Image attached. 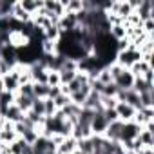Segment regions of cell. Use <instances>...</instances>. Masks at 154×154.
Listing matches in <instances>:
<instances>
[{
    "label": "cell",
    "mask_w": 154,
    "mask_h": 154,
    "mask_svg": "<svg viewBox=\"0 0 154 154\" xmlns=\"http://www.w3.org/2000/svg\"><path fill=\"white\" fill-rule=\"evenodd\" d=\"M138 60H141V54H140V51L136 49V47H132V45H129L125 51H120V53H116V58H114V62L118 63V65H122L123 69H129L134 62H138Z\"/></svg>",
    "instance_id": "obj_1"
},
{
    "label": "cell",
    "mask_w": 154,
    "mask_h": 154,
    "mask_svg": "<svg viewBox=\"0 0 154 154\" xmlns=\"http://www.w3.org/2000/svg\"><path fill=\"white\" fill-rule=\"evenodd\" d=\"M109 122L103 116V111H94L93 112V120H91V132L96 136H103L105 129H107Z\"/></svg>",
    "instance_id": "obj_2"
},
{
    "label": "cell",
    "mask_w": 154,
    "mask_h": 154,
    "mask_svg": "<svg viewBox=\"0 0 154 154\" xmlns=\"http://www.w3.org/2000/svg\"><path fill=\"white\" fill-rule=\"evenodd\" d=\"M134 13L140 17L141 22H145L149 18H154V4L150 2V0H140L136 9H134Z\"/></svg>",
    "instance_id": "obj_3"
},
{
    "label": "cell",
    "mask_w": 154,
    "mask_h": 154,
    "mask_svg": "<svg viewBox=\"0 0 154 154\" xmlns=\"http://www.w3.org/2000/svg\"><path fill=\"white\" fill-rule=\"evenodd\" d=\"M114 111H116L118 120H120V122H123V123L132 122V118H134V114H136V109H134V107H131V105H129V103H125V102H118V103H116V107H114Z\"/></svg>",
    "instance_id": "obj_4"
},
{
    "label": "cell",
    "mask_w": 154,
    "mask_h": 154,
    "mask_svg": "<svg viewBox=\"0 0 154 154\" xmlns=\"http://www.w3.org/2000/svg\"><path fill=\"white\" fill-rule=\"evenodd\" d=\"M140 131H141V127H138L134 122L123 123V127H122V136H120V143H129V141H132L134 138H138Z\"/></svg>",
    "instance_id": "obj_5"
},
{
    "label": "cell",
    "mask_w": 154,
    "mask_h": 154,
    "mask_svg": "<svg viewBox=\"0 0 154 154\" xmlns=\"http://www.w3.org/2000/svg\"><path fill=\"white\" fill-rule=\"evenodd\" d=\"M2 82H4V91L13 93V94L18 93V89H20V82H18V74H17L15 69H11L8 74L2 76Z\"/></svg>",
    "instance_id": "obj_6"
},
{
    "label": "cell",
    "mask_w": 154,
    "mask_h": 154,
    "mask_svg": "<svg viewBox=\"0 0 154 154\" xmlns=\"http://www.w3.org/2000/svg\"><path fill=\"white\" fill-rule=\"evenodd\" d=\"M132 84H134V76L129 69H123L120 72V76L114 80V85L120 89V91H131L132 89Z\"/></svg>",
    "instance_id": "obj_7"
},
{
    "label": "cell",
    "mask_w": 154,
    "mask_h": 154,
    "mask_svg": "<svg viewBox=\"0 0 154 154\" xmlns=\"http://www.w3.org/2000/svg\"><path fill=\"white\" fill-rule=\"evenodd\" d=\"M122 127H123V122H112L107 125L105 132H103V138L112 141V143H120V136H122Z\"/></svg>",
    "instance_id": "obj_8"
},
{
    "label": "cell",
    "mask_w": 154,
    "mask_h": 154,
    "mask_svg": "<svg viewBox=\"0 0 154 154\" xmlns=\"http://www.w3.org/2000/svg\"><path fill=\"white\" fill-rule=\"evenodd\" d=\"M44 8H45L56 20H60V17L65 15V9H63L62 0H44ZM56 24H58V22H56Z\"/></svg>",
    "instance_id": "obj_9"
},
{
    "label": "cell",
    "mask_w": 154,
    "mask_h": 154,
    "mask_svg": "<svg viewBox=\"0 0 154 154\" xmlns=\"http://www.w3.org/2000/svg\"><path fill=\"white\" fill-rule=\"evenodd\" d=\"M89 93H91V85L87 84V85H84L80 91H76V93L69 94V98H71V103L78 105V107H84V103H85V100H87Z\"/></svg>",
    "instance_id": "obj_10"
},
{
    "label": "cell",
    "mask_w": 154,
    "mask_h": 154,
    "mask_svg": "<svg viewBox=\"0 0 154 154\" xmlns=\"http://www.w3.org/2000/svg\"><path fill=\"white\" fill-rule=\"evenodd\" d=\"M18 4H20V8L27 13V15H36L38 13V9L44 6V0H18Z\"/></svg>",
    "instance_id": "obj_11"
},
{
    "label": "cell",
    "mask_w": 154,
    "mask_h": 154,
    "mask_svg": "<svg viewBox=\"0 0 154 154\" xmlns=\"http://www.w3.org/2000/svg\"><path fill=\"white\" fill-rule=\"evenodd\" d=\"M62 4L67 15H78L84 11V0H62Z\"/></svg>",
    "instance_id": "obj_12"
},
{
    "label": "cell",
    "mask_w": 154,
    "mask_h": 154,
    "mask_svg": "<svg viewBox=\"0 0 154 154\" xmlns=\"http://www.w3.org/2000/svg\"><path fill=\"white\" fill-rule=\"evenodd\" d=\"M6 122H11V123H18V122H22V118H24V112L13 103V105H9L8 107V111L4 112V116H2Z\"/></svg>",
    "instance_id": "obj_13"
},
{
    "label": "cell",
    "mask_w": 154,
    "mask_h": 154,
    "mask_svg": "<svg viewBox=\"0 0 154 154\" xmlns=\"http://www.w3.org/2000/svg\"><path fill=\"white\" fill-rule=\"evenodd\" d=\"M76 150V140L72 136H67L58 147H56V154H72Z\"/></svg>",
    "instance_id": "obj_14"
},
{
    "label": "cell",
    "mask_w": 154,
    "mask_h": 154,
    "mask_svg": "<svg viewBox=\"0 0 154 154\" xmlns=\"http://www.w3.org/2000/svg\"><path fill=\"white\" fill-rule=\"evenodd\" d=\"M132 91L138 93V94H141V93H150V91H154V84H147L141 76H136V78H134V84H132Z\"/></svg>",
    "instance_id": "obj_15"
},
{
    "label": "cell",
    "mask_w": 154,
    "mask_h": 154,
    "mask_svg": "<svg viewBox=\"0 0 154 154\" xmlns=\"http://www.w3.org/2000/svg\"><path fill=\"white\" fill-rule=\"evenodd\" d=\"M149 69H152V63H147V62H143V60H138V62H134V63L129 67V71L132 72L134 78H136V76H143Z\"/></svg>",
    "instance_id": "obj_16"
},
{
    "label": "cell",
    "mask_w": 154,
    "mask_h": 154,
    "mask_svg": "<svg viewBox=\"0 0 154 154\" xmlns=\"http://www.w3.org/2000/svg\"><path fill=\"white\" fill-rule=\"evenodd\" d=\"M62 36V31L58 29V26H49L47 29L42 31V40H47V42H58Z\"/></svg>",
    "instance_id": "obj_17"
},
{
    "label": "cell",
    "mask_w": 154,
    "mask_h": 154,
    "mask_svg": "<svg viewBox=\"0 0 154 154\" xmlns=\"http://www.w3.org/2000/svg\"><path fill=\"white\" fill-rule=\"evenodd\" d=\"M13 103H15V94L13 93H8V91L0 93V116H4L8 107L13 105Z\"/></svg>",
    "instance_id": "obj_18"
},
{
    "label": "cell",
    "mask_w": 154,
    "mask_h": 154,
    "mask_svg": "<svg viewBox=\"0 0 154 154\" xmlns=\"http://www.w3.org/2000/svg\"><path fill=\"white\" fill-rule=\"evenodd\" d=\"M49 91H51V87L47 84H33V94L38 100H47L49 98Z\"/></svg>",
    "instance_id": "obj_19"
},
{
    "label": "cell",
    "mask_w": 154,
    "mask_h": 154,
    "mask_svg": "<svg viewBox=\"0 0 154 154\" xmlns=\"http://www.w3.org/2000/svg\"><path fill=\"white\" fill-rule=\"evenodd\" d=\"M33 100H35V98H26V96H22V94H15V105H17L24 114H26L27 111H31Z\"/></svg>",
    "instance_id": "obj_20"
},
{
    "label": "cell",
    "mask_w": 154,
    "mask_h": 154,
    "mask_svg": "<svg viewBox=\"0 0 154 154\" xmlns=\"http://www.w3.org/2000/svg\"><path fill=\"white\" fill-rule=\"evenodd\" d=\"M76 150H80L84 154H93V140H91V136L84 138V140H76Z\"/></svg>",
    "instance_id": "obj_21"
},
{
    "label": "cell",
    "mask_w": 154,
    "mask_h": 154,
    "mask_svg": "<svg viewBox=\"0 0 154 154\" xmlns=\"http://www.w3.org/2000/svg\"><path fill=\"white\" fill-rule=\"evenodd\" d=\"M109 35L118 42V40H122V38H127L125 36V26L123 24H118V26H111L109 27Z\"/></svg>",
    "instance_id": "obj_22"
},
{
    "label": "cell",
    "mask_w": 154,
    "mask_h": 154,
    "mask_svg": "<svg viewBox=\"0 0 154 154\" xmlns=\"http://www.w3.org/2000/svg\"><path fill=\"white\" fill-rule=\"evenodd\" d=\"M58 72H60V85H67L76 78L78 71H58Z\"/></svg>",
    "instance_id": "obj_23"
},
{
    "label": "cell",
    "mask_w": 154,
    "mask_h": 154,
    "mask_svg": "<svg viewBox=\"0 0 154 154\" xmlns=\"http://www.w3.org/2000/svg\"><path fill=\"white\" fill-rule=\"evenodd\" d=\"M118 93H120V89H118V87L114 85V82H111V84L103 85L102 96H105V98H116V96H118Z\"/></svg>",
    "instance_id": "obj_24"
},
{
    "label": "cell",
    "mask_w": 154,
    "mask_h": 154,
    "mask_svg": "<svg viewBox=\"0 0 154 154\" xmlns=\"http://www.w3.org/2000/svg\"><path fill=\"white\" fill-rule=\"evenodd\" d=\"M140 103H141L143 109H145V107H154V91H150V93H141V94H140Z\"/></svg>",
    "instance_id": "obj_25"
},
{
    "label": "cell",
    "mask_w": 154,
    "mask_h": 154,
    "mask_svg": "<svg viewBox=\"0 0 154 154\" xmlns=\"http://www.w3.org/2000/svg\"><path fill=\"white\" fill-rule=\"evenodd\" d=\"M53 103H54V107H56V111H60V109H63L65 105H69L71 103V98L67 96V94H63V93H60L56 98H53Z\"/></svg>",
    "instance_id": "obj_26"
},
{
    "label": "cell",
    "mask_w": 154,
    "mask_h": 154,
    "mask_svg": "<svg viewBox=\"0 0 154 154\" xmlns=\"http://www.w3.org/2000/svg\"><path fill=\"white\" fill-rule=\"evenodd\" d=\"M49 87H60V72L58 71H49L47 72V82Z\"/></svg>",
    "instance_id": "obj_27"
},
{
    "label": "cell",
    "mask_w": 154,
    "mask_h": 154,
    "mask_svg": "<svg viewBox=\"0 0 154 154\" xmlns=\"http://www.w3.org/2000/svg\"><path fill=\"white\" fill-rule=\"evenodd\" d=\"M13 0H0V15L2 17H11V9H13Z\"/></svg>",
    "instance_id": "obj_28"
},
{
    "label": "cell",
    "mask_w": 154,
    "mask_h": 154,
    "mask_svg": "<svg viewBox=\"0 0 154 154\" xmlns=\"http://www.w3.org/2000/svg\"><path fill=\"white\" fill-rule=\"evenodd\" d=\"M96 80L102 84V85H107V84H111L112 82V78H111V72H109V69L107 67H103L98 74H96Z\"/></svg>",
    "instance_id": "obj_29"
},
{
    "label": "cell",
    "mask_w": 154,
    "mask_h": 154,
    "mask_svg": "<svg viewBox=\"0 0 154 154\" xmlns=\"http://www.w3.org/2000/svg\"><path fill=\"white\" fill-rule=\"evenodd\" d=\"M54 112H56V107H54L53 100H51V98L44 100V114H45V118H51Z\"/></svg>",
    "instance_id": "obj_30"
},
{
    "label": "cell",
    "mask_w": 154,
    "mask_h": 154,
    "mask_svg": "<svg viewBox=\"0 0 154 154\" xmlns=\"http://www.w3.org/2000/svg\"><path fill=\"white\" fill-rule=\"evenodd\" d=\"M17 94H22V96H26V98H35V94H33V84H24V85H20V89H18Z\"/></svg>",
    "instance_id": "obj_31"
},
{
    "label": "cell",
    "mask_w": 154,
    "mask_h": 154,
    "mask_svg": "<svg viewBox=\"0 0 154 154\" xmlns=\"http://www.w3.org/2000/svg\"><path fill=\"white\" fill-rule=\"evenodd\" d=\"M103 116H105V120H107L109 123L118 122V116H116V111H114V109H103Z\"/></svg>",
    "instance_id": "obj_32"
},
{
    "label": "cell",
    "mask_w": 154,
    "mask_h": 154,
    "mask_svg": "<svg viewBox=\"0 0 154 154\" xmlns=\"http://www.w3.org/2000/svg\"><path fill=\"white\" fill-rule=\"evenodd\" d=\"M129 45H131V42H129L127 38H122V40H118V42H116V53H120V51H125Z\"/></svg>",
    "instance_id": "obj_33"
},
{
    "label": "cell",
    "mask_w": 154,
    "mask_h": 154,
    "mask_svg": "<svg viewBox=\"0 0 154 154\" xmlns=\"http://www.w3.org/2000/svg\"><path fill=\"white\" fill-rule=\"evenodd\" d=\"M112 154H127V150L123 149L122 143H114V152H112Z\"/></svg>",
    "instance_id": "obj_34"
},
{
    "label": "cell",
    "mask_w": 154,
    "mask_h": 154,
    "mask_svg": "<svg viewBox=\"0 0 154 154\" xmlns=\"http://www.w3.org/2000/svg\"><path fill=\"white\" fill-rule=\"evenodd\" d=\"M138 154H154V149H141Z\"/></svg>",
    "instance_id": "obj_35"
},
{
    "label": "cell",
    "mask_w": 154,
    "mask_h": 154,
    "mask_svg": "<svg viewBox=\"0 0 154 154\" xmlns=\"http://www.w3.org/2000/svg\"><path fill=\"white\" fill-rule=\"evenodd\" d=\"M4 123H6V120L0 116V132H2V129H4Z\"/></svg>",
    "instance_id": "obj_36"
}]
</instances>
